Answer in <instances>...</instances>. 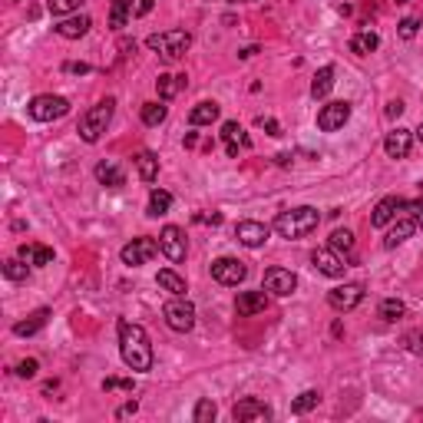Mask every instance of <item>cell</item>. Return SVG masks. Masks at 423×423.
Wrapping results in <instances>:
<instances>
[{
  "label": "cell",
  "mask_w": 423,
  "mask_h": 423,
  "mask_svg": "<svg viewBox=\"0 0 423 423\" xmlns=\"http://www.w3.org/2000/svg\"><path fill=\"white\" fill-rule=\"evenodd\" d=\"M403 344L417 354V357H423V327H417V331H410V334L403 337Z\"/></svg>",
  "instance_id": "40"
},
{
  "label": "cell",
  "mask_w": 423,
  "mask_h": 423,
  "mask_svg": "<svg viewBox=\"0 0 423 423\" xmlns=\"http://www.w3.org/2000/svg\"><path fill=\"white\" fill-rule=\"evenodd\" d=\"M258 123H262L265 129H268V136H281V126L274 123V119H265V116H262V119H258Z\"/></svg>",
  "instance_id": "46"
},
{
  "label": "cell",
  "mask_w": 423,
  "mask_h": 423,
  "mask_svg": "<svg viewBox=\"0 0 423 423\" xmlns=\"http://www.w3.org/2000/svg\"><path fill=\"white\" fill-rule=\"evenodd\" d=\"M268 232H272V228L265 222H251V218L235 225V238L245 245V248H262L265 242H268Z\"/></svg>",
  "instance_id": "15"
},
{
  "label": "cell",
  "mask_w": 423,
  "mask_h": 423,
  "mask_svg": "<svg viewBox=\"0 0 423 423\" xmlns=\"http://www.w3.org/2000/svg\"><path fill=\"white\" fill-rule=\"evenodd\" d=\"M417 30H420V20H417V17L400 20V37H403V40H413V37H417Z\"/></svg>",
  "instance_id": "42"
},
{
  "label": "cell",
  "mask_w": 423,
  "mask_h": 423,
  "mask_svg": "<svg viewBox=\"0 0 423 423\" xmlns=\"http://www.w3.org/2000/svg\"><path fill=\"white\" fill-rule=\"evenodd\" d=\"M420 199H423V182H420Z\"/></svg>",
  "instance_id": "52"
},
{
  "label": "cell",
  "mask_w": 423,
  "mask_h": 423,
  "mask_svg": "<svg viewBox=\"0 0 423 423\" xmlns=\"http://www.w3.org/2000/svg\"><path fill=\"white\" fill-rule=\"evenodd\" d=\"M156 285L162 291H169V295H186V278H179L172 268H162L159 278H156Z\"/></svg>",
  "instance_id": "30"
},
{
  "label": "cell",
  "mask_w": 423,
  "mask_h": 423,
  "mask_svg": "<svg viewBox=\"0 0 423 423\" xmlns=\"http://www.w3.org/2000/svg\"><path fill=\"white\" fill-rule=\"evenodd\" d=\"M397 3H407V0H397Z\"/></svg>",
  "instance_id": "53"
},
{
  "label": "cell",
  "mask_w": 423,
  "mask_h": 423,
  "mask_svg": "<svg viewBox=\"0 0 423 423\" xmlns=\"http://www.w3.org/2000/svg\"><path fill=\"white\" fill-rule=\"evenodd\" d=\"M331 87H334V66H321L311 80V96L314 100H324L331 93Z\"/></svg>",
  "instance_id": "28"
},
{
  "label": "cell",
  "mask_w": 423,
  "mask_h": 423,
  "mask_svg": "<svg viewBox=\"0 0 423 423\" xmlns=\"http://www.w3.org/2000/svg\"><path fill=\"white\" fill-rule=\"evenodd\" d=\"M80 3H83V0H50L47 7H50L53 17H66V13L80 10Z\"/></svg>",
  "instance_id": "38"
},
{
  "label": "cell",
  "mask_w": 423,
  "mask_h": 423,
  "mask_svg": "<svg viewBox=\"0 0 423 423\" xmlns=\"http://www.w3.org/2000/svg\"><path fill=\"white\" fill-rule=\"evenodd\" d=\"M377 314H380L384 321H400V318L407 314V308H403V301L387 298V301H380V308H377Z\"/></svg>",
  "instance_id": "33"
},
{
  "label": "cell",
  "mask_w": 423,
  "mask_h": 423,
  "mask_svg": "<svg viewBox=\"0 0 423 423\" xmlns=\"http://www.w3.org/2000/svg\"><path fill=\"white\" fill-rule=\"evenodd\" d=\"M66 70H70V73H89L87 63H66Z\"/></svg>",
  "instance_id": "49"
},
{
  "label": "cell",
  "mask_w": 423,
  "mask_h": 423,
  "mask_svg": "<svg viewBox=\"0 0 423 423\" xmlns=\"http://www.w3.org/2000/svg\"><path fill=\"white\" fill-rule=\"evenodd\" d=\"M331 248H337V251H350V248H354V235H350L348 228H337L334 235H331Z\"/></svg>",
  "instance_id": "39"
},
{
  "label": "cell",
  "mask_w": 423,
  "mask_h": 423,
  "mask_svg": "<svg viewBox=\"0 0 423 423\" xmlns=\"http://www.w3.org/2000/svg\"><path fill=\"white\" fill-rule=\"evenodd\" d=\"M116 387H123V390H133V380H119V377H106V384H103V390H116Z\"/></svg>",
  "instance_id": "44"
},
{
  "label": "cell",
  "mask_w": 423,
  "mask_h": 423,
  "mask_svg": "<svg viewBox=\"0 0 423 423\" xmlns=\"http://www.w3.org/2000/svg\"><path fill=\"white\" fill-rule=\"evenodd\" d=\"M417 136H420V142H423V123H420V129H417Z\"/></svg>",
  "instance_id": "51"
},
{
  "label": "cell",
  "mask_w": 423,
  "mask_h": 423,
  "mask_svg": "<svg viewBox=\"0 0 423 423\" xmlns=\"http://www.w3.org/2000/svg\"><path fill=\"white\" fill-rule=\"evenodd\" d=\"M169 209H172V195H169V192H162V188H152V195H149V215H152V218L165 215Z\"/></svg>",
  "instance_id": "32"
},
{
  "label": "cell",
  "mask_w": 423,
  "mask_h": 423,
  "mask_svg": "<svg viewBox=\"0 0 423 423\" xmlns=\"http://www.w3.org/2000/svg\"><path fill=\"white\" fill-rule=\"evenodd\" d=\"M222 139H225V149H228L232 159L238 156V149H248V146H251V139L245 136V129H242L238 123H225L222 126Z\"/></svg>",
  "instance_id": "20"
},
{
  "label": "cell",
  "mask_w": 423,
  "mask_h": 423,
  "mask_svg": "<svg viewBox=\"0 0 423 423\" xmlns=\"http://www.w3.org/2000/svg\"><path fill=\"white\" fill-rule=\"evenodd\" d=\"M255 53H258V47H245V50L238 53V57H245V60H248V57H255Z\"/></svg>",
  "instance_id": "50"
},
{
  "label": "cell",
  "mask_w": 423,
  "mask_h": 423,
  "mask_svg": "<svg viewBox=\"0 0 423 423\" xmlns=\"http://www.w3.org/2000/svg\"><path fill=\"white\" fill-rule=\"evenodd\" d=\"M361 301H364V285H357V281H350V285H337L334 291L327 295V304H331L334 311H354Z\"/></svg>",
  "instance_id": "13"
},
{
  "label": "cell",
  "mask_w": 423,
  "mask_h": 423,
  "mask_svg": "<svg viewBox=\"0 0 423 423\" xmlns=\"http://www.w3.org/2000/svg\"><path fill=\"white\" fill-rule=\"evenodd\" d=\"M112 110H116V103L112 100H103L96 103L93 110H87L80 116V139L83 142H100L103 133H106V126L112 119Z\"/></svg>",
  "instance_id": "4"
},
{
  "label": "cell",
  "mask_w": 423,
  "mask_h": 423,
  "mask_svg": "<svg viewBox=\"0 0 423 423\" xmlns=\"http://www.w3.org/2000/svg\"><path fill=\"white\" fill-rule=\"evenodd\" d=\"M66 112H70V103L63 100V96H53V93L37 96V100L30 103V116H34L37 123H53V119H60Z\"/></svg>",
  "instance_id": "8"
},
{
  "label": "cell",
  "mask_w": 423,
  "mask_h": 423,
  "mask_svg": "<svg viewBox=\"0 0 423 423\" xmlns=\"http://www.w3.org/2000/svg\"><path fill=\"white\" fill-rule=\"evenodd\" d=\"M129 13H136L133 0H112V10H110V27H112V30H123L126 20H129Z\"/></svg>",
  "instance_id": "31"
},
{
  "label": "cell",
  "mask_w": 423,
  "mask_h": 423,
  "mask_svg": "<svg viewBox=\"0 0 423 423\" xmlns=\"http://www.w3.org/2000/svg\"><path fill=\"white\" fill-rule=\"evenodd\" d=\"M218 103H199V106H192V112H188V123L192 126H212L215 119H218Z\"/></svg>",
  "instance_id": "27"
},
{
  "label": "cell",
  "mask_w": 423,
  "mask_h": 423,
  "mask_svg": "<svg viewBox=\"0 0 423 423\" xmlns=\"http://www.w3.org/2000/svg\"><path fill=\"white\" fill-rule=\"evenodd\" d=\"M318 222H321V212L311 209V205H298V209L291 212H281L278 218H274V232L281 238H304L311 235L314 228H318Z\"/></svg>",
  "instance_id": "2"
},
{
  "label": "cell",
  "mask_w": 423,
  "mask_h": 423,
  "mask_svg": "<svg viewBox=\"0 0 423 423\" xmlns=\"http://www.w3.org/2000/svg\"><path fill=\"white\" fill-rule=\"evenodd\" d=\"M152 3H156V0H139V7H136V17H146V13L152 10Z\"/></svg>",
  "instance_id": "48"
},
{
  "label": "cell",
  "mask_w": 423,
  "mask_h": 423,
  "mask_svg": "<svg viewBox=\"0 0 423 423\" xmlns=\"http://www.w3.org/2000/svg\"><path fill=\"white\" fill-rule=\"evenodd\" d=\"M413 232H417V218H397V222L390 225V232L384 235V248H397V245H403Z\"/></svg>",
  "instance_id": "21"
},
{
  "label": "cell",
  "mask_w": 423,
  "mask_h": 423,
  "mask_svg": "<svg viewBox=\"0 0 423 423\" xmlns=\"http://www.w3.org/2000/svg\"><path fill=\"white\" fill-rule=\"evenodd\" d=\"M162 318L165 324L179 331V334H188L192 327H195V304L186 298V295H172V301H165V308H162Z\"/></svg>",
  "instance_id": "5"
},
{
  "label": "cell",
  "mask_w": 423,
  "mask_h": 423,
  "mask_svg": "<svg viewBox=\"0 0 423 423\" xmlns=\"http://www.w3.org/2000/svg\"><path fill=\"white\" fill-rule=\"evenodd\" d=\"M146 47L156 50L165 63H179L186 57V50L192 47V34L188 30H165V34H152L146 40Z\"/></svg>",
  "instance_id": "3"
},
{
  "label": "cell",
  "mask_w": 423,
  "mask_h": 423,
  "mask_svg": "<svg viewBox=\"0 0 423 423\" xmlns=\"http://www.w3.org/2000/svg\"><path fill=\"white\" fill-rule=\"evenodd\" d=\"M119 354H123V364L129 371L136 373L152 371V344L142 324L119 321Z\"/></svg>",
  "instance_id": "1"
},
{
  "label": "cell",
  "mask_w": 423,
  "mask_h": 423,
  "mask_svg": "<svg viewBox=\"0 0 423 423\" xmlns=\"http://www.w3.org/2000/svg\"><path fill=\"white\" fill-rule=\"evenodd\" d=\"M268 308V295L265 291H242L235 298V311L242 318H255V314H262Z\"/></svg>",
  "instance_id": "18"
},
{
  "label": "cell",
  "mask_w": 423,
  "mask_h": 423,
  "mask_svg": "<svg viewBox=\"0 0 423 423\" xmlns=\"http://www.w3.org/2000/svg\"><path fill=\"white\" fill-rule=\"evenodd\" d=\"M20 258L37 265V268H47V265H53V248H47V245H20Z\"/></svg>",
  "instance_id": "26"
},
{
  "label": "cell",
  "mask_w": 423,
  "mask_h": 423,
  "mask_svg": "<svg viewBox=\"0 0 423 423\" xmlns=\"http://www.w3.org/2000/svg\"><path fill=\"white\" fill-rule=\"evenodd\" d=\"M188 87L186 76H172V73H162L159 80H156V89H159V100H175L182 89Z\"/></svg>",
  "instance_id": "23"
},
{
  "label": "cell",
  "mask_w": 423,
  "mask_h": 423,
  "mask_svg": "<svg viewBox=\"0 0 423 423\" xmlns=\"http://www.w3.org/2000/svg\"><path fill=\"white\" fill-rule=\"evenodd\" d=\"M159 251L169 258V262H186L188 255V242H186V232L179 228V225H165L159 232Z\"/></svg>",
  "instance_id": "6"
},
{
  "label": "cell",
  "mask_w": 423,
  "mask_h": 423,
  "mask_svg": "<svg viewBox=\"0 0 423 423\" xmlns=\"http://www.w3.org/2000/svg\"><path fill=\"white\" fill-rule=\"evenodd\" d=\"M380 47V37L373 34V30H364V34H357V37L350 40V53H357V57H367V53H373Z\"/></svg>",
  "instance_id": "29"
},
{
  "label": "cell",
  "mask_w": 423,
  "mask_h": 423,
  "mask_svg": "<svg viewBox=\"0 0 423 423\" xmlns=\"http://www.w3.org/2000/svg\"><path fill=\"white\" fill-rule=\"evenodd\" d=\"M136 169H139V179L142 182H156V175H159V156L156 152H149V149H142L136 156Z\"/></svg>",
  "instance_id": "25"
},
{
  "label": "cell",
  "mask_w": 423,
  "mask_h": 423,
  "mask_svg": "<svg viewBox=\"0 0 423 423\" xmlns=\"http://www.w3.org/2000/svg\"><path fill=\"white\" fill-rule=\"evenodd\" d=\"M311 265L321 274H327V278H344V272L350 268V265L341 258V251L331 248V245H327V248H314L311 251Z\"/></svg>",
  "instance_id": "10"
},
{
  "label": "cell",
  "mask_w": 423,
  "mask_h": 423,
  "mask_svg": "<svg viewBox=\"0 0 423 423\" xmlns=\"http://www.w3.org/2000/svg\"><path fill=\"white\" fill-rule=\"evenodd\" d=\"M407 212L417 215V228H423V199L420 202H407Z\"/></svg>",
  "instance_id": "45"
},
{
  "label": "cell",
  "mask_w": 423,
  "mask_h": 423,
  "mask_svg": "<svg viewBox=\"0 0 423 423\" xmlns=\"http://www.w3.org/2000/svg\"><path fill=\"white\" fill-rule=\"evenodd\" d=\"M136 410H139V403H136V400H126L123 407L116 410V420H126V417H133Z\"/></svg>",
  "instance_id": "43"
},
{
  "label": "cell",
  "mask_w": 423,
  "mask_h": 423,
  "mask_svg": "<svg viewBox=\"0 0 423 423\" xmlns=\"http://www.w3.org/2000/svg\"><path fill=\"white\" fill-rule=\"evenodd\" d=\"M215 413H218V407H215L209 397H202L199 403H195V410H192V420H195V423H212V420H215Z\"/></svg>",
  "instance_id": "36"
},
{
  "label": "cell",
  "mask_w": 423,
  "mask_h": 423,
  "mask_svg": "<svg viewBox=\"0 0 423 423\" xmlns=\"http://www.w3.org/2000/svg\"><path fill=\"white\" fill-rule=\"evenodd\" d=\"M3 274H7L10 281H27L30 265H24V258H10V262H3Z\"/></svg>",
  "instance_id": "37"
},
{
  "label": "cell",
  "mask_w": 423,
  "mask_h": 423,
  "mask_svg": "<svg viewBox=\"0 0 423 423\" xmlns=\"http://www.w3.org/2000/svg\"><path fill=\"white\" fill-rule=\"evenodd\" d=\"M47 321H50V308H40V311H34L27 321L13 324V334H17V337H30V334H37V331H43Z\"/></svg>",
  "instance_id": "22"
},
{
  "label": "cell",
  "mask_w": 423,
  "mask_h": 423,
  "mask_svg": "<svg viewBox=\"0 0 423 423\" xmlns=\"http://www.w3.org/2000/svg\"><path fill=\"white\" fill-rule=\"evenodd\" d=\"M348 119H350V103H344V100L327 103V106H321V112H318V129H321V133H337Z\"/></svg>",
  "instance_id": "12"
},
{
  "label": "cell",
  "mask_w": 423,
  "mask_h": 423,
  "mask_svg": "<svg viewBox=\"0 0 423 423\" xmlns=\"http://www.w3.org/2000/svg\"><path fill=\"white\" fill-rule=\"evenodd\" d=\"M156 251H159V242H156V238H133V242L119 251V258H123V265H129V268H139V265L152 262Z\"/></svg>",
  "instance_id": "9"
},
{
  "label": "cell",
  "mask_w": 423,
  "mask_h": 423,
  "mask_svg": "<svg viewBox=\"0 0 423 423\" xmlns=\"http://www.w3.org/2000/svg\"><path fill=\"white\" fill-rule=\"evenodd\" d=\"M212 278H215L218 285L235 288L248 278V265L242 262V258H215V262H212Z\"/></svg>",
  "instance_id": "7"
},
{
  "label": "cell",
  "mask_w": 423,
  "mask_h": 423,
  "mask_svg": "<svg viewBox=\"0 0 423 423\" xmlns=\"http://www.w3.org/2000/svg\"><path fill=\"white\" fill-rule=\"evenodd\" d=\"M89 27H93V20H89L87 13H80V17H66V20H60L53 30H57L63 40H80V37H87L89 34Z\"/></svg>",
  "instance_id": "19"
},
{
  "label": "cell",
  "mask_w": 423,
  "mask_h": 423,
  "mask_svg": "<svg viewBox=\"0 0 423 423\" xmlns=\"http://www.w3.org/2000/svg\"><path fill=\"white\" fill-rule=\"evenodd\" d=\"M96 179H100V186H106V188L126 186V172L116 165V162H100V165H96Z\"/></svg>",
  "instance_id": "24"
},
{
  "label": "cell",
  "mask_w": 423,
  "mask_h": 423,
  "mask_svg": "<svg viewBox=\"0 0 423 423\" xmlns=\"http://www.w3.org/2000/svg\"><path fill=\"white\" fill-rule=\"evenodd\" d=\"M318 400H321L318 390H304V394H298V397L291 400V410H295V413H308V410L318 407Z\"/></svg>",
  "instance_id": "34"
},
{
  "label": "cell",
  "mask_w": 423,
  "mask_h": 423,
  "mask_svg": "<svg viewBox=\"0 0 423 423\" xmlns=\"http://www.w3.org/2000/svg\"><path fill=\"white\" fill-rule=\"evenodd\" d=\"M400 112H403V103H400V100H394V103H387V116H390V119H397Z\"/></svg>",
  "instance_id": "47"
},
{
  "label": "cell",
  "mask_w": 423,
  "mask_h": 423,
  "mask_svg": "<svg viewBox=\"0 0 423 423\" xmlns=\"http://www.w3.org/2000/svg\"><path fill=\"white\" fill-rule=\"evenodd\" d=\"M37 371H40V364L34 361V357H27V361L17 364V377H24V380H30V377H37Z\"/></svg>",
  "instance_id": "41"
},
{
  "label": "cell",
  "mask_w": 423,
  "mask_h": 423,
  "mask_svg": "<svg viewBox=\"0 0 423 423\" xmlns=\"http://www.w3.org/2000/svg\"><path fill=\"white\" fill-rule=\"evenodd\" d=\"M410 146H413V133L410 129H394V133H387L384 139V152L390 159H407L410 156Z\"/></svg>",
  "instance_id": "16"
},
{
  "label": "cell",
  "mask_w": 423,
  "mask_h": 423,
  "mask_svg": "<svg viewBox=\"0 0 423 423\" xmlns=\"http://www.w3.org/2000/svg\"><path fill=\"white\" fill-rule=\"evenodd\" d=\"M295 288H298L295 272H288V268H268V272H265V291H272L278 298H288Z\"/></svg>",
  "instance_id": "14"
},
{
  "label": "cell",
  "mask_w": 423,
  "mask_h": 423,
  "mask_svg": "<svg viewBox=\"0 0 423 423\" xmlns=\"http://www.w3.org/2000/svg\"><path fill=\"white\" fill-rule=\"evenodd\" d=\"M407 209V202L397 199V195H387V199H380L377 205H373V215H371V225L373 228H384V225H390L394 218H397V212Z\"/></svg>",
  "instance_id": "17"
},
{
  "label": "cell",
  "mask_w": 423,
  "mask_h": 423,
  "mask_svg": "<svg viewBox=\"0 0 423 423\" xmlns=\"http://www.w3.org/2000/svg\"><path fill=\"white\" fill-rule=\"evenodd\" d=\"M232 420L235 423H251V420H272V407L265 403V400L258 397H245V400H238L235 407H232Z\"/></svg>",
  "instance_id": "11"
},
{
  "label": "cell",
  "mask_w": 423,
  "mask_h": 423,
  "mask_svg": "<svg viewBox=\"0 0 423 423\" xmlns=\"http://www.w3.org/2000/svg\"><path fill=\"white\" fill-rule=\"evenodd\" d=\"M165 106H162V103H142V112H139V116H142V123L146 126H159L162 119H165Z\"/></svg>",
  "instance_id": "35"
}]
</instances>
